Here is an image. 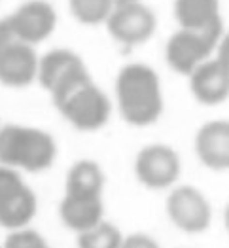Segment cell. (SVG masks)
I'll use <instances>...</instances> for the list:
<instances>
[{"label":"cell","mask_w":229,"mask_h":248,"mask_svg":"<svg viewBox=\"0 0 229 248\" xmlns=\"http://www.w3.org/2000/svg\"><path fill=\"white\" fill-rule=\"evenodd\" d=\"M106 25H108V32L112 34V38L131 46V44L146 42L153 34L155 17L146 6L135 0L125 6L114 8Z\"/></svg>","instance_id":"ba28073f"},{"label":"cell","mask_w":229,"mask_h":248,"mask_svg":"<svg viewBox=\"0 0 229 248\" xmlns=\"http://www.w3.org/2000/svg\"><path fill=\"white\" fill-rule=\"evenodd\" d=\"M222 34V19L205 29H182L170 36L167 44V61L172 70L191 74L216 47Z\"/></svg>","instance_id":"3957f363"},{"label":"cell","mask_w":229,"mask_h":248,"mask_svg":"<svg viewBox=\"0 0 229 248\" xmlns=\"http://www.w3.org/2000/svg\"><path fill=\"white\" fill-rule=\"evenodd\" d=\"M78 243H80V247H91V248L120 247L122 245V235H120L118 228H114L110 224H104V222H99L97 226H93L91 229L80 233Z\"/></svg>","instance_id":"ac0fdd59"},{"label":"cell","mask_w":229,"mask_h":248,"mask_svg":"<svg viewBox=\"0 0 229 248\" xmlns=\"http://www.w3.org/2000/svg\"><path fill=\"white\" fill-rule=\"evenodd\" d=\"M114 8L116 6L112 0H70V10L74 17L85 25H97L108 21Z\"/></svg>","instance_id":"e0dca14e"},{"label":"cell","mask_w":229,"mask_h":248,"mask_svg":"<svg viewBox=\"0 0 229 248\" xmlns=\"http://www.w3.org/2000/svg\"><path fill=\"white\" fill-rule=\"evenodd\" d=\"M61 114L82 131L101 129L110 118V101L93 82L83 85L66 103L59 106Z\"/></svg>","instance_id":"8992f818"},{"label":"cell","mask_w":229,"mask_h":248,"mask_svg":"<svg viewBox=\"0 0 229 248\" xmlns=\"http://www.w3.org/2000/svg\"><path fill=\"white\" fill-rule=\"evenodd\" d=\"M218 59L229 66V34L224 36V40L220 42V49H218Z\"/></svg>","instance_id":"44dd1931"},{"label":"cell","mask_w":229,"mask_h":248,"mask_svg":"<svg viewBox=\"0 0 229 248\" xmlns=\"http://www.w3.org/2000/svg\"><path fill=\"white\" fill-rule=\"evenodd\" d=\"M85 70L82 59L68 51V49H53L47 55H44L38 68V80L42 87H46L49 93H53L64 80L70 76Z\"/></svg>","instance_id":"4fadbf2b"},{"label":"cell","mask_w":229,"mask_h":248,"mask_svg":"<svg viewBox=\"0 0 229 248\" xmlns=\"http://www.w3.org/2000/svg\"><path fill=\"white\" fill-rule=\"evenodd\" d=\"M120 112L129 124H153L163 108L157 74L146 64H127L116 83Z\"/></svg>","instance_id":"6da1fadb"},{"label":"cell","mask_w":229,"mask_h":248,"mask_svg":"<svg viewBox=\"0 0 229 248\" xmlns=\"http://www.w3.org/2000/svg\"><path fill=\"white\" fill-rule=\"evenodd\" d=\"M103 172L93 161H80L70 169L66 180V195L97 197L103 189Z\"/></svg>","instance_id":"2e32d148"},{"label":"cell","mask_w":229,"mask_h":248,"mask_svg":"<svg viewBox=\"0 0 229 248\" xmlns=\"http://www.w3.org/2000/svg\"><path fill=\"white\" fill-rule=\"evenodd\" d=\"M195 148L199 159L214 170L229 169V122H210L197 133Z\"/></svg>","instance_id":"7c38bea8"},{"label":"cell","mask_w":229,"mask_h":248,"mask_svg":"<svg viewBox=\"0 0 229 248\" xmlns=\"http://www.w3.org/2000/svg\"><path fill=\"white\" fill-rule=\"evenodd\" d=\"M6 247H12V248H21V247L44 248L46 247V241L42 239L36 231H32V229H25V231H15L14 235H10V237H8V241H6Z\"/></svg>","instance_id":"d6986e66"},{"label":"cell","mask_w":229,"mask_h":248,"mask_svg":"<svg viewBox=\"0 0 229 248\" xmlns=\"http://www.w3.org/2000/svg\"><path fill=\"white\" fill-rule=\"evenodd\" d=\"M36 212V197L29 186L10 169L0 170V224L17 229L27 226Z\"/></svg>","instance_id":"5b68a950"},{"label":"cell","mask_w":229,"mask_h":248,"mask_svg":"<svg viewBox=\"0 0 229 248\" xmlns=\"http://www.w3.org/2000/svg\"><path fill=\"white\" fill-rule=\"evenodd\" d=\"M62 222L74 231H87L97 226L103 218V203L101 195L97 197H78V195H66L61 203Z\"/></svg>","instance_id":"5bb4252c"},{"label":"cell","mask_w":229,"mask_h":248,"mask_svg":"<svg viewBox=\"0 0 229 248\" xmlns=\"http://www.w3.org/2000/svg\"><path fill=\"white\" fill-rule=\"evenodd\" d=\"M174 14L182 29H205L220 19V4L218 0H176Z\"/></svg>","instance_id":"9a60e30c"},{"label":"cell","mask_w":229,"mask_h":248,"mask_svg":"<svg viewBox=\"0 0 229 248\" xmlns=\"http://www.w3.org/2000/svg\"><path fill=\"white\" fill-rule=\"evenodd\" d=\"M226 226H228V231H229V205L226 208Z\"/></svg>","instance_id":"603a6c76"},{"label":"cell","mask_w":229,"mask_h":248,"mask_svg":"<svg viewBox=\"0 0 229 248\" xmlns=\"http://www.w3.org/2000/svg\"><path fill=\"white\" fill-rule=\"evenodd\" d=\"M191 91L203 104H220L229 97V66L220 59L203 61L191 72Z\"/></svg>","instance_id":"8fae6325"},{"label":"cell","mask_w":229,"mask_h":248,"mask_svg":"<svg viewBox=\"0 0 229 248\" xmlns=\"http://www.w3.org/2000/svg\"><path fill=\"white\" fill-rule=\"evenodd\" d=\"M135 170H137L138 180L144 186L152 189H161V187L174 184V180L178 178L180 159L174 150L167 146L153 144L144 148L138 154Z\"/></svg>","instance_id":"52a82bcc"},{"label":"cell","mask_w":229,"mask_h":248,"mask_svg":"<svg viewBox=\"0 0 229 248\" xmlns=\"http://www.w3.org/2000/svg\"><path fill=\"white\" fill-rule=\"evenodd\" d=\"M125 247H155V243L144 235H133L125 241Z\"/></svg>","instance_id":"ffe728a7"},{"label":"cell","mask_w":229,"mask_h":248,"mask_svg":"<svg viewBox=\"0 0 229 248\" xmlns=\"http://www.w3.org/2000/svg\"><path fill=\"white\" fill-rule=\"evenodd\" d=\"M114 2V6L118 8V6H125V4H129V2H135V0H112Z\"/></svg>","instance_id":"7402d4cb"},{"label":"cell","mask_w":229,"mask_h":248,"mask_svg":"<svg viewBox=\"0 0 229 248\" xmlns=\"http://www.w3.org/2000/svg\"><path fill=\"white\" fill-rule=\"evenodd\" d=\"M57 23L53 8L44 0H32L23 4L19 10L2 21V46L12 42L36 44L46 40Z\"/></svg>","instance_id":"277c9868"},{"label":"cell","mask_w":229,"mask_h":248,"mask_svg":"<svg viewBox=\"0 0 229 248\" xmlns=\"http://www.w3.org/2000/svg\"><path fill=\"white\" fill-rule=\"evenodd\" d=\"M40 62L34 49L27 42L4 44L0 51V80L4 85L25 87L38 74Z\"/></svg>","instance_id":"30bf717a"},{"label":"cell","mask_w":229,"mask_h":248,"mask_svg":"<svg viewBox=\"0 0 229 248\" xmlns=\"http://www.w3.org/2000/svg\"><path fill=\"white\" fill-rule=\"evenodd\" d=\"M167 210L174 226L187 233L205 231L210 224V207L195 187L182 186L174 189L168 195Z\"/></svg>","instance_id":"9c48e42d"},{"label":"cell","mask_w":229,"mask_h":248,"mask_svg":"<svg viewBox=\"0 0 229 248\" xmlns=\"http://www.w3.org/2000/svg\"><path fill=\"white\" fill-rule=\"evenodd\" d=\"M0 159L31 172L44 170L55 159V142L38 129L6 125L0 133Z\"/></svg>","instance_id":"7a4b0ae2"}]
</instances>
